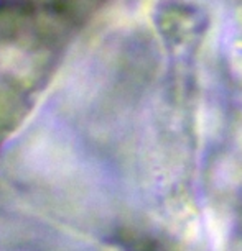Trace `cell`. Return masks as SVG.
<instances>
[{
	"mask_svg": "<svg viewBox=\"0 0 242 251\" xmlns=\"http://www.w3.org/2000/svg\"><path fill=\"white\" fill-rule=\"evenodd\" d=\"M160 28L168 50L175 54H189L199 46L206 30L201 8L182 0H170L161 12Z\"/></svg>",
	"mask_w": 242,
	"mask_h": 251,
	"instance_id": "1",
	"label": "cell"
}]
</instances>
